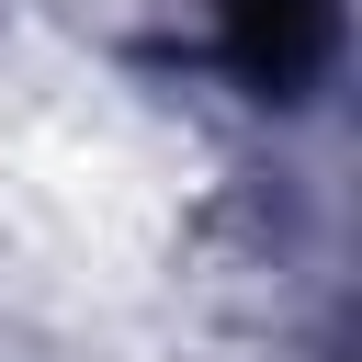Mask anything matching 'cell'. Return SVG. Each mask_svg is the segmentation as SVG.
Masks as SVG:
<instances>
[{
    "label": "cell",
    "instance_id": "1",
    "mask_svg": "<svg viewBox=\"0 0 362 362\" xmlns=\"http://www.w3.org/2000/svg\"><path fill=\"white\" fill-rule=\"evenodd\" d=\"M339 0H215V68L260 113H305L339 68Z\"/></svg>",
    "mask_w": 362,
    "mask_h": 362
}]
</instances>
